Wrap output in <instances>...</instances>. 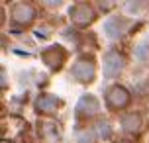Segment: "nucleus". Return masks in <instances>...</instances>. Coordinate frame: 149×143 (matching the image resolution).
<instances>
[{
	"instance_id": "1",
	"label": "nucleus",
	"mask_w": 149,
	"mask_h": 143,
	"mask_svg": "<svg viewBox=\"0 0 149 143\" xmlns=\"http://www.w3.org/2000/svg\"><path fill=\"white\" fill-rule=\"evenodd\" d=\"M130 100H132V94L127 88H124L122 84H114L108 88L106 92V104L110 110H122V108H127L130 106Z\"/></svg>"
},
{
	"instance_id": "2",
	"label": "nucleus",
	"mask_w": 149,
	"mask_h": 143,
	"mask_svg": "<svg viewBox=\"0 0 149 143\" xmlns=\"http://www.w3.org/2000/svg\"><path fill=\"white\" fill-rule=\"evenodd\" d=\"M126 67V59H124V55L120 51H108L104 55V59H102V73H104L106 78H114V76H118L122 71Z\"/></svg>"
},
{
	"instance_id": "3",
	"label": "nucleus",
	"mask_w": 149,
	"mask_h": 143,
	"mask_svg": "<svg viewBox=\"0 0 149 143\" xmlns=\"http://www.w3.org/2000/svg\"><path fill=\"white\" fill-rule=\"evenodd\" d=\"M73 76L79 81V83H84V84H88L94 81V76H96V65H94V61L92 59H84V57H81V59L77 61L73 65Z\"/></svg>"
},
{
	"instance_id": "4",
	"label": "nucleus",
	"mask_w": 149,
	"mask_h": 143,
	"mask_svg": "<svg viewBox=\"0 0 149 143\" xmlns=\"http://www.w3.org/2000/svg\"><path fill=\"white\" fill-rule=\"evenodd\" d=\"M41 59H43V63L47 67H51L53 71H59L65 65V61H67V49L63 45H51L47 49H43Z\"/></svg>"
},
{
	"instance_id": "5",
	"label": "nucleus",
	"mask_w": 149,
	"mask_h": 143,
	"mask_svg": "<svg viewBox=\"0 0 149 143\" xmlns=\"http://www.w3.org/2000/svg\"><path fill=\"white\" fill-rule=\"evenodd\" d=\"M94 16H96V12H94V8L90 6L88 2H79V4H74L71 8V20H73V24L81 26V28L90 26Z\"/></svg>"
},
{
	"instance_id": "6",
	"label": "nucleus",
	"mask_w": 149,
	"mask_h": 143,
	"mask_svg": "<svg viewBox=\"0 0 149 143\" xmlns=\"http://www.w3.org/2000/svg\"><path fill=\"white\" fill-rule=\"evenodd\" d=\"M127 30V20L124 16H112L110 20H106L104 24V33L110 39H118L122 37Z\"/></svg>"
},
{
	"instance_id": "7",
	"label": "nucleus",
	"mask_w": 149,
	"mask_h": 143,
	"mask_svg": "<svg viewBox=\"0 0 149 143\" xmlns=\"http://www.w3.org/2000/svg\"><path fill=\"white\" fill-rule=\"evenodd\" d=\"M12 18H14L16 24H26L33 22V18H36V8L31 6L30 2H20V4H16L14 10H12Z\"/></svg>"
},
{
	"instance_id": "8",
	"label": "nucleus",
	"mask_w": 149,
	"mask_h": 143,
	"mask_svg": "<svg viewBox=\"0 0 149 143\" xmlns=\"http://www.w3.org/2000/svg\"><path fill=\"white\" fill-rule=\"evenodd\" d=\"M98 108H100V104H98V100L94 96H90V94H86V96H82L81 100H79V104H77V116L79 118H92V116H96Z\"/></svg>"
},
{
	"instance_id": "9",
	"label": "nucleus",
	"mask_w": 149,
	"mask_h": 143,
	"mask_svg": "<svg viewBox=\"0 0 149 143\" xmlns=\"http://www.w3.org/2000/svg\"><path fill=\"white\" fill-rule=\"evenodd\" d=\"M57 104L59 102H57V98L53 96V94H39L36 100V108L43 114H53L57 110Z\"/></svg>"
},
{
	"instance_id": "10",
	"label": "nucleus",
	"mask_w": 149,
	"mask_h": 143,
	"mask_svg": "<svg viewBox=\"0 0 149 143\" xmlns=\"http://www.w3.org/2000/svg\"><path fill=\"white\" fill-rule=\"evenodd\" d=\"M122 128L127 133H137L141 129V116L139 114H127L122 118Z\"/></svg>"
},
{
	"instance_id": "11",
	"label": "nucleus",
	"mask_w": 149,
	"mask_h": 143,
	"mask_svg": "<svg viewBox=\"0 0 149 143\" xmlns=\"http://www.w3.org/2000/svg\"><path fill=\"white\" fill-rule=\"evenodd\" d=\"M98 135H100V139H110V135H112V129H110V126H108L106 121L98 124Z\"/></svg>"
},
{
	"instance_id": "12",
	"label": "nucleus",
	"mask_w": 149,
	"mask_h": 143,
	"mask_svg": "<svg viewBox=\"0 0 149 143\" xmlns=\"http://www.w3.org/2000/svg\"><path fill=\"white\" fill-rule=\"evenodd\" d=\"M79 143H94V131L90 129H84L79 133Z\"/></svg>"
},
{
	"instance_id": "13",
	"label": "nucleus",
	"mask_w": 149,
	"mask_h": 143,
	"mask_svg": "<svg viewBox=\"0 0 149 143\" xmlns=\"http://www.w3.org/2000/svg\"><path fill=\"white\" fill-rule=\"evenodd\" d=\"M147 55H149V45H147V43H141V45L135 47V57H137L139 61H143Z\"/></svg>"
},
{
	"instance_id": "14",
	"label": "nucleus",
	"mask_w": 149,
	"mask_h": 143,
	"mask_svg": "<svg viewBox=\"0 0 149 143\" xmlns=\"http://www.w3.org/2000/svg\"><path fill=\"white\" fill-rule=\"evenodd\" d=\"M120 143H130V141H120Z\"/></svg>"
}]
</instances>
